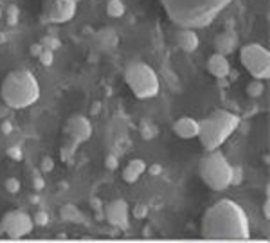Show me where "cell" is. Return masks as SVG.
Masks as SVG:
<instances>
[{"instance_id": "cell-1", "label": "cell", "mask_w": 270, "mask_h": 243, "mask_svg": "<svg viewBox=\"0 0 270 243\" xmlns=\"http://www.w3.org/2000/svg\"><path fill=\"white\" fill-rule=\"evenodd\" d=\"M202 236L222 241H242L250 238L249 218L243 207L232 200H220L211 205L202 220Z\"/></svg>"}, {"instance_id": "cell-2", "label": "cell", "mask_w": 270, "mask_h": 243, "mask_svg": "<svg viewBox=\"0 0 270 243\" xmlns=\"http://www.w3.org/2000/svg\"><path fill=\"white\" fill-rule=\"evenodd\" d=\"M0 99L13 110H24L40 99V83L25 68L11 71L0 85Z\"/></svg>"}, {"instance_id": "cell-3", "label": "cell", "mask_w": 270, "mask_h": 243, "mask_svg": "<svg viewBox=\"0 0 270 243\" xmlns=\"http://www.w3.org/2000/svg\"><path fill=\"white\" fill-rule=\"evenodd\" d=\"M198 123L200 144L206 148V152H213L220 150V146L238 130L240 117L229 110H215Z\"/></svg>"}, {"instance_id": "cell-4", "label": "cell", "mask_w": 270, "mask_h": 243, "mask_svg": "<svg viewBox=\"0 0 270 243\" xmlns=\"http://www.w3.org/2000/svg\"><path fill=\"white\" fill-rule=\"evenodd\" d=\"M198 173L207 188L215 191H223L234 184V167L218 150L207 152V155L202 157Z\"/></svg>"}, {"instance_id": "cell-5", "label": "cell", "mask_w": 270, "mask_h": 243, "mask_svg": "<svg viewBox=\"0 0 270 243\" xmlns=\"http://www.w3.org/2000/svg\"><path fill=\"white\" fill-rule=\"evenodd\" d=\"M124 81L128 88L139 99H153L159 96L160 81L157 72L146 61H133L124 71Z\"/></svg>"}, {"instance_id": "cell-6", "label": "cell", "mask_w": 270, "mask_h": 243, "mask_svg": "<svg viewBox=\"0 0 270 243\" xmlns=\"http://www.w3.org/2000/svg\"><path fill=\"white\" fill-rule=\"evenodd\" d=\"M240 61L254 80L270 78V52L261 44H247L240 49Z\"/></svg>"}, {"instance_id": "cell-7", "label": "cell", "mask_w": 270, "mask_h": 243, "mask_svg": "<svg viewBox=\"0 0 270 243\" xmlns=\"http://www.w3.org/2000/svg\"><path fill=\"white\" fill-rule=\"evenodd\" d=\"M2 227H4V234L11 239H20L24 236H29L35 227L32 216L27 215L25 211H9L4 215V218L0 220Z\"/></svg>"}, {"instance_id": "cell-8", "label": "cell", "mask_w": 270, "mask_h": 243, "mask_svg": "<svg viewBox=\"0 0 270 243\" xmlns=\"http://www.w3.org/2000/svg\"><path fill=\"white\" fill-rule=\"evenodd\" d=\"M44 11L47 20L56 24H65L76 15V2L72 0H45Z\"/></svg>"}, {"instance_id": "cell-9", "label": "cell", "mask_w": 270, "mask_h": 243, "mask_svg": "<svg viewBox=\"0 0 270 243\" xmlns=\"http://www.w3.org/2000/svg\"><path fill=\"white\" fill-rule=\"evenodd\" d=\"M105 220L112 227H126L128 220H130V207H128L126 200H112L105 207Z\"/></svg>"}, {"instance_id": "cell-10", "label": "cell", "mask_w": 270, "mask_h": 243, "mask_svg": "<svg viewBox=\"0 0 270 243\" xmlns=\"http://www.w3.org/2000/svg\"><path fill=\"white\" fill-rule=\"evenodd\" d=\"M67 133L76 144L85 143L92 137V124L85 116H74L67 123Z\"/></svg>"}, {"instance_id": "cell-11", "label": "cell", "mask_w": 270, "mask_h": 243, "mask_svg": "<svg viewBox=\"0 0 270 243\" xmlns=\"http://www.w3.org/2000/svg\"><path fill=\"white\" fill-rule=\"evenodd\" d=\"M198 130H200V123L195 117L184 116L173 123V133L184 141L196 139V137H198Z\"/></svg>"}, {"instance_id": "cell-12", "label": "cell", "mask_w": 270, "mask_h": 243, "mask_svg": "<svg viewBox=\"0 0 270 243\" xmlns=\"http://www.w3.org/2000/svg\"><path fill=\"white\" fill-rule=\"evenodd\" d=\"M207 72L211 76H215L216 80H225L230 74V63L227 60V56L220 54V52L211 54L207 60Z\"/></svg>"}, {"instance_id": "cell-13", "label": "cell", "mask_w": 270, "mask_h": 243, "mask_svg": "<svg viewBox=\"0 0 270 243\" xmlns=\"http://www.w3.org/2000/svg\"><path fill=\"white\" fill-rule=\"evenodd\" d=\"M238 49V34L234 31H223L215 38V52L229 56Z\"/></svg>"}, {"instance_id": "cell-14", "label": "cell", "mask_w": 270, "mask_h": 243, "mask_svg": "<svg viewBox=\"0 0 270 243\" xmlns=\"http://www.w3.org/2000/svg\"><path fill=\"white\" fill-rule=\"evenodd\" d=\"M175 42L184 52H195L200 45L198 34H196L191 27H184V29H180V31H177Z\"/></svg>"}, {"instance_id": "cell-15", "label": "cell", "mask_w": 270, "mask_h": 243, "mask_svg": "<svg viewBox=\"0 0 270 243\" xmlns=\"http://www.w3.org/2000/svg\"><path fill=\"white\" fill-rule=\"evenodd\" d=\"M146 162L143 159H133L126 164V167L123 169V180L126 184H135L141 179L144 171H146Z\"/></svg>"}, {"instance_id": "cell-16", "label": "cell", "mask_w": 270, "mask_h": 243, "mask_svg": "<svg viewBox=\"0 0 270 243\" xmlns=\"http://www.w3.org/2000/svg\"><path fill=\"white\" fill-rule=\"evenodd\" d=\"M126 13V6L123 0H108L107 2V15L112 18H121Z\"/></svg>"}, {"instance_id": "cell-17", "label": "cell", "mask_w": 270, "mask_h": 243, "mask_svg": "<svg viewBox=\"0 0 270 243\" xmlns=\"http://www.w3.org/2000/svg\"><path fill=\"white\" fill-rule=\"evenodd\" d=\"M245 92H247V96L249 97H254L256 99V97L263 96V92H265V85H263L261 80H254V81H250V83L247 85Z\"/></svg>"}, {"instance_id": "cell-18", "label": "cell", "mask_w": 270, "mask_h": 243, "mask_svg": "<svg viewBox=\"0 0 270 243\" xmlns=\"http://www.w3.org/2000/svg\"><path fill=\"white\" fill-rule=\"evenodd\" d=\"M4 188L9 193H18L20 191V180L15 179V177H9V179L4 180Z\"/></svg>"}, {"instance_id": "cell-19", "label": "cell", "mask_w": 270, "mask_h": 243, "mask_svg": "<svg viewBox=\"0 0 270 243\" xmlns=\"http://www.w3.org/2000/svg\"><path fill=\"white\" fill-rule=\"evenodd\" d=\"M32 222H35V225H38V227H45L49 223L47 211H36L35 216H32Z\"/></svg>"}, {"instance_id": "cell-20", "label": "cell", "mask_w": 270, "mask_h": 243, "mask_svg": "<svg viewBox=\"0 0 270 243\" xmlns=\"http://www.w3.org/2000/svg\"><path fill=\"white\" fill-rule=\"evenodd\" d=\"M38 60H40L42 65H45V67H51L52 61H54V52H52L51 49H44L42 54L38 56Z\"/></svg>"}, {"instance_id": "cell-21", "label": "cell", "mask_w": 270, "mask_h": 243, "mask_svg": "<svg viewBox=\"0 0 270 243\" xmlns=\"http://www.w3.org/2000/svg\"><path fill=\"white\" fill-rule=\"evenodd\" d=\"M8 157L13 160H22V150L20 148H16V146L8 148Z\"/></svg>"}, {"instance_id": "cell-22", "label": "cell", "mask_w": 270, "mask_h": 243, "mask_svg": "<svg viewBox=\"0 0 270 243\" xmlns=\"http://www.w3.org/2000/svg\"><path fill=\"white\" fill-rule=\"evenodd\" d=\"M148 215V207L146 205H135V209H133V216L135 218H144V216Z\"/></svg>"}, {"instance_id": "cell-23", "label": "cell", "mask_w": 270, "mask_h": 243, "mask_svg": "<svg viewBox=\"0 0 270 243\" xmlns=\"http://www.w3.org/2000/svg\"><path fill=\"white\" fill-rule=\"evenodd\" d=\"M44 49H45L44 44H32V45H31V54L38 58V56L42 54V51H44Z\"/></svg>"}, {"instance_id": "cell-24", "label": "cell", "mask_w": 270, "mask_h": 243, "mask_svg": "<svg viewBox=\"0 0 270 243\" xmlns=\"http://www.w3.org/2000/svg\"><path fill=\"white\" fill-rule=\"evenodd\" d=\"M9 110H11V108H9L8 105L4 103V101L0 99V119H4V117L9 114Z\"/></svg>"}, {"instance_id": "cell-25", "label": "cell", "mask_w": 270, "mask_h": 243, "mask_svg": "<svg viewBox=\"0 0 270 243\" xmlns=\"http://www.w3.org/2000/svg\"><path fill=\"white\" fill-rule=\"evenodd\" d=\"M148 171L150 173H153V175H157V173H160L162 171V167L159 166V164H153V166H150V167H146Z\"/></svg>"}, {"instance_id": "cell-26", "label": "cell", "mask_w": 270, "mask_h": 243, "mask_svg": "<svg viewBox=\"0 0 270 243\" xmlns=\"http://www.w3.org/2000/svg\"><path fill=\"white\" fill-rule=\"evenodd\" d=\"M107 166H108V169H115V167H117V160H115L114 157H108Z\"/></svg>"}, {"instance_id": "cell-27", "label": "cell", "mask_w": 270, "mask_h": 243, "mask_svg": "<svg viewBox=\"0 0 270 243\" xmlns=\"http://www.w3.org/2000/svg\"><path fill=\"white\" fill-rule=\"evenodd\" d=\"M42 166H44V171H51V169H52V160L51 159H44Z\"/></svg>"}, {"instance_id": "cell-28", "label": "cell", "mask_w": 270, "mask_h": 243, "mask_svg": "<svg viewBox=\"0 0 270 243\" xmlns=\"http://www.w3.org/2000/svg\"><path fill=\"white\" fill-rule=\"evenodd\" d=\"M263 211H265V218H270V202L266 200L265 205H263Z\"/></svg>"}, {"instance_id": "cell-29", "label": "cell", "mask_w": 270, "mask_h": 243, "mask_svg": "<svg viewBox=\"0 0 270 243\" xmlns=\"http://www.w3.org/2000/svg\"><path fill=\"white\" fill-rule=\"evenodd\" d=\"M0 236H4V227H2V223H0Z\"/></svg>"}, {"instance_id": "cell-30", "label": "cell", "mask_w": 270, "mask_h": 243, "mask_svg": "<svg viewBox=\"0 0 270 243\" xmlns=\"http://www.w3.org/2000/svg\"><path fill=\"white\" fill-rule=\"evenodd\" d=\"M72 2H76V4H78V2H80V0H72Z\"/></svg>"}]
</instances>
